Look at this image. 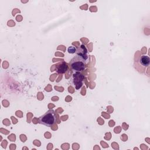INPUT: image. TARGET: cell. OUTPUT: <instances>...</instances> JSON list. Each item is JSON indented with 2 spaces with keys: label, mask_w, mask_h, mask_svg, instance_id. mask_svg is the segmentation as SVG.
Listing matches in <instances>:
<instances>
[{
  "label": "cell",
  "mask_w": 150,
  "mask_h": 150,
  "mask_svg": "<svg viewBox=\"0 0 150 150\" xmlns=\"http://www.w3.org/2000/svg\"><path fill=\"white\" fill-rule=\"evenodd\" d=\"M76 53L77 55L81 57L84 60H87V59H88L87 50L84 45H80V47H79L78 49L76 50Z\"/></svg>",
  "instance_id": "4"
},
{
  "label": "cell",
  "mask_w": 150,
  "mask_h": 150,
  "mask_svg": "<svg viewBox=\"0 0 150 150\" xmlns=\"http://www.w3.org/2000/svg\"><path fill=\"white\" fill-rule=\"evenodd\" d=\"M67 69H68V66L65 62H63L62 63L57 65L56 67V71L59 74H63L66 72Z\"/></svg>",
  "instance_id": "5"
},
{
  "label": "cell",
  "mask_w": 150,
  "mask_h": 150,
  "mask_svg": "<svg viewBox=\"0 0 150 150\" xmlns=\"http://www.w3.org/2000/svg\"><path fill=\"white\" fill-rule=\"evenodd\" d=\"M87 60H84L81 57L76 55L73 57L70 62V65L71 68L76 71H80L86 68Z\"/></svg>",
  "instance_id": "2"
},
{
  "label": "cell",
  "mask_w": 150,
  "mask_h": 150,
  "mask_svg": "<svg viewBox=\"0 0 150 150\" xmlns=\"http://www.w3.org/2000/svg\"><path fill=\"white\" fill-rule=\"evenodd\" d=\"M84 79V76L79 71H77L73 74V82L77 90L79 89L82 86Z\"/></svg>",
  "instance_id": "3"
},
{
  "label": "cell",
  "mask_w": 150,
  "mask_h": 150,
  "mask_svg": "<svg viewBox=\"0 0 150 150\" xmlns=\"http://www.w3.org/2000/svg\"><path fill=\"white\" fill-rule=\"evenodd\" d=\"M149 62H150L149 57L147 56L143 55L141 56V57L139 58V63L142 66L147 67L148 66H149Z\"/></svg>",
  "instance_id": "6"
},
{
  "label": "cell",
  "mask_w": 150,
  "mask_h": 150,
  "mask_svg": "<svg viewBox=\"0 0 150 150\" xmlns=\"http://www.w3.org/2000/svg\"><path fill=\"white\" fill-rule=\"evenodd\" d=\"M40 124L47 127H52L56 122V114L53 110H49L39 119Z\"/></svg>",
  "instance_id": "1"
},
{
  "label": "cell",
  "mask_w": 150,
  "mask_h": 150,
  "mask_svg": "<svg viewBox=\"0 0 150 150\" xmlns=\"http://www.w3.org/2000/svg\"><path fill=\"white\" fill-rule=\"evenodd\" d=\"M67 50H68V52H69V53H70V54H73V53H76V49L75 47L71 46H69V47H68Z\"/></svg>",
  "instance_id": "7"
}]
</instances>
